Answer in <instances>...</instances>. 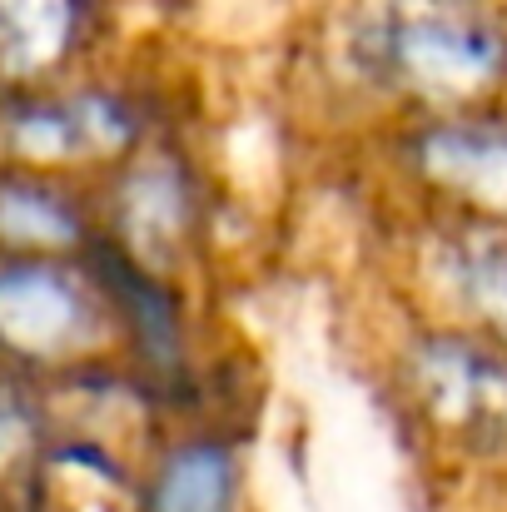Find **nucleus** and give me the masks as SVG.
<instances>
[{
	"label": "nucleus",
	"mask_w": 507,
	"mask_h": 512,
	"mask_svg": "<svg viewBox=\"0 0 507 512\" xmlns=\"http://www.w3.org/2000/svg\"><path fill=\"white\" fill-rule=\"evenodd\" d=\"M334 60L403 120L493 105L507 100V0H343Z\"/></svg>",
	"instance_id": "f257e3e1"
},
{
	"label": "nucleus",
	"mask_w": 507,
	"mask_h": 512,
	"mask_svg": "<svg viewBox=\"0 0 507 512\" xmlns=\"http://www.w3.org/2000/svg\"><path fill=\"white\" fill-rule=\"evenodd\" d=\"M393 398L433 448L468 463H507L503 343L423 319L393 353Z\"/></svg>",
	"instance_id": "f03ea898"
},
{
	"label": "nucleus",
	"mask_w": 507,
	"mask_h": 512,
	"mask_svg": "<svg viewBox=\"0 0 507 512\" xmlns=\"http://www.w3.org/2000/svg\"><path fill=\"white\" fill-rule=\"evenodd\" d=\"M120 343L110 299L85 254L0 259V358L25 373H85Z\"/></svg>",
	"instance_id": "7ed1b4c3"
},
{
	"label": "nucleus",
	"mask_w": 507,
	"mask_h": 512,
	"mask_svg": "<svg viewBox=\"0 0 507 512\" xmlns=\"http://www.w3.org/2000/svg\"><path fill=\"white\" fill-rule=\"evenodd\" d=\"M393 160L433 219L507 229V100L403 120Z\"/></svg>",
	"instance_id": "20e7f679"
},
{
	"label": "nucleus",
	"mask_w": 507,
	"mask_h": 512,
	"mask_svg": "<svg viewBox=\"0 0 507 512\" xmlns=\"http://www.w3.org/2000/svg\"><path fill=\"white\" fill-rule=\"evenodd\" d=\"M0 145L20 170L65 174L75 165H120L145 145L140 105L115 85H20L0 110Z\"/></svg>",
	"instance_id": "39448f33"
},
{
	"label": "nucleus",
	"mask_w": 507,
	"mask_h": 512,
	"mask_svg": "<svg viewBox=\"0 0 507 512\" xmlns=\"http://www.w3.org/2000/svg\"><path fill=\"white\" fill-rule=\"evenodd\" d=\"M100 229L125 254H135L140 264H150L160 274H174L179 259H189V249H194V239L204 229V204H199L194 170L174 150L140 145L110 174Z\"/></svg>",
	"instance_id": "423d86ee"
},
{
	"label": "nucleus",
	"mask_w": 507,
	"mask_h": 512,
	"mask_svg": "<svg viewBox=\"0 0 507 512\" xmlns=\"http://www.w3.org/2000/svg\"><path fill=\"white\" fill-rule=\"evenodd\" d=\"M433 319L473 329L507 348V229L433 219L423 239Z\"/></svg>",
	"instance_id": "0eeeda50"
},
{
	"label": "nucleus",
	"mask_w": 507,
	"mask_h": 512,
	"mask_svg": "<svg viewBox=\"0 0 507 512\" xmlns=\"http://www.w3.org/2000/svg\"><path fill=\"white\" fill-rule=\"evenodd\" d=\"M135 512H244L239 443L214 428H179L150 453L135 483Z\"/></svg>",
	"instance_id": "6e6552de"
},
{
	"label": "nucleus",
	"mask_w": 507,
	"mask_h": 512,
	"mask_svg": "<svg viewBox=\"0 0 507 512\" xmlns=\"http://www.w3.org/2000/svg\"><path fill=\"white\" fill-rule=\"evenodd\" d=\"M100 234V214L60 174H0V249L5 254H85Z\"/></svg>",
	"instance_id": "1a4fd4ad"
},
{
	"label": "nucleus",
	"mask_w": 507,
	"mask_h": 512,
	"mask_svg": "<svg viewBox=\"0 0 507 512\" xmlns=\"http://www.w3.org/2000/svg\"><path fill=\"white\" fill-rule=\"evenodd\" d=\"M105 0H0V70L20 85L50 80L100 30Z\"/></svg>",
	"instance_id": "9d476101"
}]
</instances>
